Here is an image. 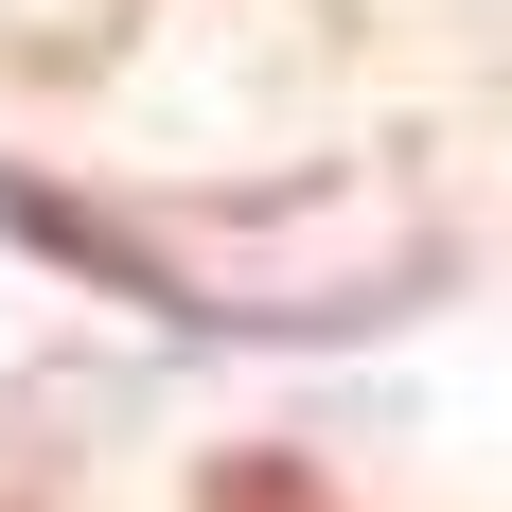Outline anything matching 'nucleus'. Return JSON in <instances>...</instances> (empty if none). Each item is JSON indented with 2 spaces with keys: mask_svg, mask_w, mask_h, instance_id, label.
I'll use <instances>...</instances> for the list:
<instances>
[{
  "mask_svg": "<svg viewBox=\"0 0 512 512\" xmlns=\"http://www.w3.org/2000/svg\"><path fill=\"white\" fill-rule=\"evenodd\" d=\"M195 512H336V495H318V477L301 460H230V477H212V495Z\"/></svg>",
  "mask_w": 512,
  "mask_h": 512,
  "instance_id": "nucleus-1",
  "label": "nucleus"
}]
</instances>
